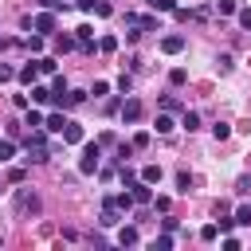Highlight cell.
Wrapping results in <instances>:
<instances>
[{
    "mask_svg": "<svg viewBox=\"0 0 251 251\" xmlns=\"http://www.w3.org/2000/svg\"><path fill=\"white\" fill-rule=\"evenodd\" d=\"M161 51H165V55H180V51H184V35H165V39H161Z\"/></svg>",
    "mask_w": 251,
    "mask_h": 251,
    "instance_id": "8",
    "label": "cell"
},
{
    "mask_svg": "<svg viewBox=\"0 0 251 251\" xmlns=\"http://www.w3.org/2000/svg\"><path fill=\"white\" fill-rule=\"evenodd\" d=\"M24 47H27V51H35V55H39V51H43V35H27V39H24Z\"/></svg>",
    "mask_w": 251,
    "mask_h": 251,
    "instance_id": "24",
    "label": "cell"
},
{
    "mask_svg": "<svg viewBox=\"0 0 251 251\" xmlns=\"http://www.w3.org/2000/svg\"><path fill=\"white\" fill-rule=\"evenodd\" d=\"M145 145H149V133H145V129H141V133H133V149H145Z\"/></svg>",
    "mask_w": 251,
    "mask_h": 251,
    "instance_id": "35",
    "label": "cell"
},
{
    "mask_svg": "<svg viewBox=\"0 0 251 251\" xmlns=\"http://www.w3.org/2000/svg\"><path fill=\"white\" fill-rule=\"evenodd\" d=\"M43 122H47V118H43L39 110H27V118H24V126H27V129H43Z\"/></svg>",
    "mask_w": 251,
    "mask_h": 251,
    "instance_id": "16",
    "label": "cell"
},
{
    "mask_svg": "<svg viewBox=\"0 0 251 251\" xmlns=\"http://www.w3.org/2000/svg\"><path fill=\"white\" fill-rule=\"evenodd\" d=\"M169 204H173L169 196H157V200H153V208H157V212H169Z\"/></svg>",
    "mask_w": 251,
    "mask_h": 251,
    "instance_id": "42",
    "label": "cell"
},
{
    "mask_svg": "<svg viewBox=\"0 0 251 251\" xmlns=\"http://www.w3.org/2000/svg\"><path fill=\"white\" fill-rule=\"evenodd\" d=\"M12 157H16V141H12V137H0V165L12 161Z\"/></svg>",
    "mask_w": 251,
    "mask_h": 251,
    "instance_id": "15",
    "label": "cell"
},
{
    "mask_svg": "<svg viewBox=\"0 0 251 251\" xmlns=\"http://www.w3.org/2000/svg\"><path fill=\"white\" fill-rule=\"evenodd\" d=\"M94 98H102V94H110V82H94V90H90Z\"/></svg>",
    "mask_w": 251,
    "mask_h": 251,
    "instance_id": "39",
    "label": "cell"
},
{
    "mask_svg": "<svg viewBox=\"0 0 251 251\" xmlns=\"http://www.w3.org/2000/svg\"><path fill=\"white\" fill-rule=\"evenodd\" d=\"M239 192H251V176H243V180H239Z\"/></svg>",
    "mask_w": 251,
    "mask_h": 251,
    "instance_id": "45",
    "label": "cell"
},
{
    "mask_svg": "<svg viewBox=\"0 0 251 251\" xmlns=\"http://www.w3.org/2000/svg\"><path fill=\"white\" fill-rule=\"evenodd\" d=\"M0 192H4V188H0Z\"/></svg>",
    "mask_w": 251,
    "mask_h": 251,
    "instance_id": "46",
    "label": "cell"
},
{
    "mask_svg": "<svg viewBox=\"0 0 251 251\" xmlns=\"http://www.w3.org/2000/svg\"><path fill=\"white\" fill-rule=\"evenodd\" d=\"M82 102H86L82 90H67V106H82Z\"/></svg>",
    "mask_w": 251,
    "mask_h": 251,
    "instance_id": "30",
    "label": "cell"
},
{
    "mask_svg": "<svg viewBox=\"0 0 251 251\" xmlns=\"http://www.w3.org/2000/svg\"><path fill=\"white\" fill-rule=\"evenodd\" d=\"M39 4H43V8H51V12H55V8H63V12H67V0H39Z\"/></svg>",
    "mask_w": 251,
    "mask_h": 251,
    "instance_id": "43",
    "label": "cell"
},
{
    "mask_svg": "<svg viewBox=\"0 0 251 251\" xmlns=\"http://www.w3.org/2000/svg\"><path fill=\"white\" fill-rule=\"evenodd\" d=\"M122 180H126V188H129V184H133V180H137V173H133V169H126V165H122Z\"/></svg>",
    "mask_w": 251,
    "mask_h": 251,
    "instance_id": "41",
    "label": "cell"
},
{
    "mask_svg": "<svg viewBox=\"0 0 251 251\" xmlns=\"http://www.w3.org/2000/svg\"><path fill=\"white\" fill-rule=\"evenodd\" d=\"M161 110H169V114H173V110H176V98H173V94H165V98H161Z\"/></svg>",
    "mask_w": 251,
    "mask_h": 251,
    "instance_id": "40",
    "label": "cell"
},
{
    "mask_svg": "<svg viewBox=\"0 0 251 251\" xmlns=\"http://www.w3.org/2000/svg\"><path fill=\"white\" fill-rule=\"evenodd\" d=\"M55 47L59 51H71V47H78V35H55Z\"/></svg>",
    "mask_w": 251,
    "mask_h": 251,
    "instance_id": "18",
    "label": "cell"
},
{
    "mask_svg": "<svg viewBox=\"0 0 251 251\" xmlns=\"http://www.w3.org/2000/svg\"><path fill=\"white\" fill-rule=\"evenodd\" d=\"M176 129V122H173V114L165 110V114H157V133H173Z\"/></svg>",
    "mask_w": 251,
    "mask_h": 251,
    "instance_id": "13",
    "label": "cell"
},
{
    "mask_svg": "<svg viewBox=\"0 0 251 251\" xmlns=\"http://www.w3.org/2000/svg\"><path fill=\"white\" fill-rule=\"evenodd\" d=\"M110 12H114V8H110L106 0H94V16H110Z\"/></svg>",
    "mask_w": 251,
    "mask_h": 251,
    "instance_id": "36",
    "label": "cell"
},
{
    "mask_svg": "<svg viewBox=\"0 0 251 251\" xmlns=\"http://www.w3.org/2000/svg\"><path fill=\"white\" fill-rule=\"evenodd\" d=\"M180 126H184L188 133H192V129H200V114H196V110H184V118H180Z\"/></svg>",
    "mask_w": 251,
    "mask_h": 251,
    "instance_id": "17",
    "label": "cell"
},
{
    "mask_svg": "<svg viewBox=\"0 0 251 251\" xmlns=\"http://www.w3.org/2000/svg\"><path fill=\"white\" fill-rule=\"evenodd\" d=\"M98 165H102V149H98V141H90L78 157V173H98Z\"/></svg>",
    "mask_w": 251,
    "mask_h": 251,
    "instance_id": "1",
    "label": "cell"
},
{
    "mask_svg": "<svg viewBox=\"0 0 251 251\" xmlns=\"http://www.w3.org/2000/svg\"><path fill=\"white\" fill-rule=\"evenodd\" d=\"M212 137H216V141H227V137H231V126H227V122H216V126H212Z\"/></svg>",
    "mask_w": 251,
    "mask_h": 251,
    "instance_id": "19",
    "label": "cell"
},
{
    "mask_svg": "<svg viewBox=\"0 0 251 251\" xmlns=\"http://www.w3.org/2000/svg\"><path fill=\"white\" fill-rule=\"evenodd\" d=\"M31 31H39V35L55 31V12H51V8H43L39 16H31Z\"/></svg>",
    "mask_w": 251,
    "mask_h": 251,
    "instance_id": "2",
    "label": "cell"
},
{
    "mask_svg": "<svg viewBox=\"0 0 251 251\" xmlns=\"http://www.w3.org/2000/svg\"><path fill=\"white\" fill-rule=\"evenodd\" d=\"M39 71L43 75H55V59H39Z\"/></svg>",
    "mask_w": 251,
    "mask_h": 251,
    "instance_id": "38",
    "label": "cell"
},
{
    "mask_svg": "<svg viewBox=\"0 0 251 251\" xmlns=\"http://www.w3.org/2000/svg\"><path fill=\"white\" fill-rule=\"evenodd\" d=\"M114 204H118V208H122V212H129V208H133V204H137V200H133V192H126V196H114Z\"/></svg>",
    "mask_w": 251,
    "mask_h": 251,
    "instance_id": "27",
    "label": "cell"
},
{
    "mask_svg": "<svg viewBox=\"0 0 251 251\" xmlns=\"http://www.w3.org/2000/svg\"><path fill=\"white\" fill-rule=\"evenodd\" d=\"M63 141H67V145H82V126H78V122H67V126H63Z\"/></svg>",
    "mask_w": 251,
    "mask_h": 251,
    "instance_id": "10",
    "label": "cell"
},
{
    "mask_svg": "<svg viewBox=\"0 0 251 251\" xmlns=\"http://www.w3.org/2000/svg\"><path fill=\"white\" fill-rule=\"evenodd\" d=\"M145 4H149L153 12H173V8H176V0H145Z\"/></svg>",
    "mask_w": 251,
    "mask_h": 251,
    "instance_id": "22",
    "label": "cell"
},
{
    "mask_svg": "<svg viewBox=\"0 0 251 251\" xmlns=\"http://www.w3.org/2000/svg\"><path fill=\"white\" fill-rule=\"evenodd\" d=\"M118 90H122V94H129V90H133V78H129V75H122V78H118Z\"/></svg>",
    "mask_w": 251,
    "mask_h": 251,
    "instance_id": "34",
    "label": "cell"
},
{
    "mask_svg": "<svg viewBox=\"0 0 251 251\" xmlns=\"http://www.w3.org/2000/svg\"><path fill=\"white\" fill-rule=\"evenodd\" d=\"M118 243H122V247H137V243H141L137 227H122V231H118Z\"/></svg>",
    "mask_w": 251,
    "mask_h": 251,
    "instance_id": "11",
    "label": "cell"
},
{
    "mask_svg": "<svg viewBox=\"0 0 251 251\" xmlns=\"http://www.w3.org/2000/svg\"><path fill=\"white\" fill-rule=\"evenodd\" d=\"M12 78H16V71H12L8 63H0V82H12Z\"/></svg>",
    "mask_w": 251,
    "mask_h": 251,
    "instance_id": "37",
    "label": "cell"
},
{
    "mask_svg": "<svg viewBox=\"0 0 251 251\" xmlns=\"http://www.w3.org/2000/svg\"><path fill=\"white\" fill-rule=\"evenodd\" d=\"M31 102H35V106H55V90L35 82V86H31Z\"/></svg>",
    "mask_w": 251,
    "mask_h": 251,
    "instance_id": "7",
    "label": "cell"
},
{
    "mask_svg": "<svg viewBox=\"0 0 251 251\" xmlns=\"http://www.w3.org/2000/svg\"><path fill=\"white\" fill-rule=\"evenodd\" d=\"M129 192H133V200H137V204H153V188H149V180H141V176H137V180L129 184Z\"/></svg>",
    "mask_w": 251,
    "mask_h": 251,
    "instance_id": "4",
    "label": "cell"
},
{
    "mask_svg": "<svg viewBox=\"0 0 251 251\" xmlns=\"http://www.w3.org/2000/svg\"><path fill=\"white\" fill-rule=\"evenodd\" d=\"M141 180L157 184V180H161V165H145V169H141Z\"/></svg>",
    "mask_w": 251,
    "mask_h": 251,
    "instance_id": "20",
    "label": "cell"
},
{
    "mask_svg": "<svg viewBox=\"0 0 251 251\" xmlns=\"http://www.w3.org/2000/svg\"><path fill=\"white\" fill-rule=\"evenodd\" d=\"M98 51H106V55L118 51V39H114V35H102V39H98Z\"/></svg>",
    "mask_w": 251,
    "mask_h": 251,
    "instance_id": "25",
    "label": "cell"
},
{
    "mask_svg": "<svg viewBox=\"0 0 251 251\" xmlns=\"http://www.w3.org/2000/svg\"><path fill=\"white\" fill-rule=\"evenodd\" d=\"M27 161L31 165H43L47 161V145H27Z\"/></svg>",
    "mask_w": 251,
    "mask_h": 251,
    "instance_id": "14",
    "label": "cell"
},
{
    "mask_svg": "<svg viewBox=\"0 0 251 251\" xmlns=\"http://www.w3.org/2000/svg\"><path fill=\"white\" fill-rule=\"evenodd\" d=\"M39 75H43V71H39V59H35V63H27V67H20V71H16V78H20V82H24V86H35V78H39Z\"/></svg>",
    "mask_w": 251,
    "mask_h": 251,
    "instance_id": "6",
    "label": "cell"
},
{
    "mask_svg": "<svg viewBox=\"0 0 251 251\" xmlns=\"http://www.w3.org/2000/svg\"><path fill=\"white\" fill-rule=\"evenodd\" d=\"M188 188H192V176L180 169V173H176V192H188Z\"/></svg>",
    "mask_w": 251,
    "mask_h": 251,
    "instance_id": "26",
    "label": "cell"
},
{
    "mask_svg": "<svg viewBox=\"0 0 251 251\" xmlns=\"http://www.w3.org/2000/svg\"><path fill=\"white\" fill-rule=\"evenodd\" d=\"M63 126H67L63 114H47V122H43V129H51V133H63Z\"/></svg>",
    "mask_w": 251,
    "mask_h": 251,
    "instance_id": "12",
    "label": "cell"
},
{
    "mask_svg": "<svg viewBox=\"0 0 251 251\" xmlns=\"http://www.w3.org/2000/svg\"><path fill=\"white\" fill-rule=\"evenodd\" d=\"M216 67H220V75H227L235 63H231V55H220V59H216Z\"/></svg>",
    "mask_w": 251,
    "mask_h": 251,
    "instance_id": "32",
    "label": "cell"
},
{
    "mask_svg": "<svg viewBox=\"0 0 251 251\" xmlns=\"http://www.w3.org/2000/svg\"><path fill=\"white\" fill-rule=\"evenodd\" d=\"M137 118H141V102L137 98H126L122 102V122H137Z\"/></svg>",
    "mask_w": 251,
    "mask_h": 251,
    "instance_id": "9",
    "label": "cell"
},
{
    "mask_svg": "<svg viewBox=\"0 0 251 251\" xmlns=\"http://www.w3.org/2000/svg\"><path fill=\"white\" fill-rule=\"evenodd\" d=\"M75 8L78 12H94V0H75Z\"/></svg>",
    "mask_w": 251,
    "mask_h": 251,
    "instance_id": "44",
    "label": "cell"
},
{
    "mask_svg": "<svg viewBox=\"0 0 251 251\" xmlns=\"http://www.w3.org/2000/svg\"><path fill=\"white\" fill-rule=\"evenodd\" d=\"M235 224H251V204H243V208L235 212Z\"/></svg>",
    "mask_w": 251,
    "mask_h": 251,
    "instance_id": "33",
    "label": "cell"
},
{
    "mask_svg": "<svg viewBox=\"0 0 251 251\" xmlns=\"http://www.w3.org/2000/svg\"><path fill=\"white\" fill-rule=\"evenodd\" d=\"M235 16H239V27H243V31H251V8H239Z\"/></svg>",
    "mask_w": 251,
    "mask_h": 251,
    "instance_id": "31",
    "label": "cell"
},
{
    "mask_svg": "<svg viewBox=\"0 0 251 251\" xmlns=\"http://www.w3.org/2000/svg\"><path fill=\"white\" fill-rule=\"evenodd\" d=\"M184 78H188V75H184L180 67H173V71H169V82H173V86H184Z\"/></svg>",
    "mask_w": 251,
    "mask_h": 251,
    "instance_id": "29",
    "label": "cell"
},
{
    "mask_svg": "<svg viewBox=\"0 0 251 251\" xmlns=\"http://www.w3.org/2000/svg\"><path fill=\"white\" fill-rule=\"evenodd\" d=\"M216 8H220V16H235V12H239L235 0H216Z\"/></svg>",
    "mask_w": 251,
    "mask_h": 251,
    "instance_id": "23",
    "label": "cell"
},
{
    "mask_svg": "<svg viewBox=\"0 0 251 251\" xmlns=\"http://www.w3.org/2000/svg\"><path fill=\"white\" fill-rule=\"evenodd\" d=\"M118 212H122V208L114 204V196H106V200H102V216H98V224H102V227H114V224H118Z\"/></svg>",
    "mask_w": 251,
    "mask_h": 251,
    "instance_id": "3",
    "label": "cell"
},
{
    "mask_svg": "<svg viewBox=\"0 0 251 251\" xmlns=\"http://www.w3.org/2000/svg\"><path fill=\"white\" fill-rule=\"evenodd\" d=\"M169 247H173V235H169V231H165V235H157V239H153V251H169Z\"/></svg>",
    "mask_w": 251,
    "mask_h": 251,
    "instance_id": "28",
    "label": "cell"
},
{
    "mask_svg": "<svg viewBox=\"0 0 251 251\" xmlns=\"http://www.w3.org/2000/svg\"><path fill=\"white\" fill-rule=\"evenodd\" d=\"M216 235H220V224H204V227H200V239H204V243H212Z\"/></svg>",
    "mask_w": 251,
    "mask_h": 251,
    "instance_id": "21",
    "label": "cell"
},
{
    "mask_svg": "<svg viewBox=\"0 0 251 251\" xmlns=\"http://www.w3.org/2000/svg\"><path fill=\"white\" fill-rule=\"evenodd\" d=\"M16 208H20V212H39V196L27 192V188H20V192H16Z\"/></svg>",
    "mask_w": 251,
    "mask_h": 251,
    "instance_id": "5",
    "label": "cell"
}]
</instances>
